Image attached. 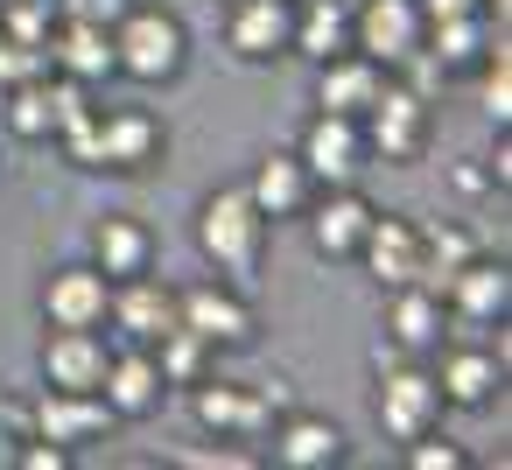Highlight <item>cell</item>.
<instances>
[{"mask_svg":"<svg viewBox=\"0 0 512 470\" xmlns=\"http://www.w3.org/2000/svg\"><path fill=\"white\" fill-rule=\"evenodd\" d=\"M190 64V29L162 8V0H134V8L113 22V78L134 85H169Z\"/></svg>","mask_w":512,"mask_h":470,"instance_id":"cell-1","label":"cell"},{"mask_svg":"<svg viewBox=\"0 0 512 470\" xmlns=\"http://www.w3.org/2000/svg\"><path fill=\"white\" fill-rule=\"evenodd\" d=\"M260 239H267V218L253 211L246 183H225V190L204 197V211H197V246H204V260H211L225 281L246 288V281L260 274Z\"/></svg>","mask_w":512,"mask_h":470,"instance_id":"cell-2","label":"cell"},{"mask_svg":"<svg viewBox=\"0 0 512 470\" xmlns=\"http://www.w3.org/2000/svg\"><path fill=\"white\" fill-rule=\"evenodd\" d=\"M358 134H365V155H379V162L407 169V162H421V155H428V99H421L414 85L386 78V92L358 113Z\"/></svg>","mask_w":512,"mask_h":470,"instance_id":"cell-3","label":"cell"},{"mask_svg":"<svg viewBox=\"0 0 512 470\" xmlns=\"http://www.w3.org/2000/svg\"><path fill=\"white\" fill-rule=\"evenodd\" d=\"M162 155H169V127L148 106H99V120H92V169L141 176Z\"/></svg>","mask_w":512,"mask_h":470,"instance_id":"cell-4","label":"cell"},{"mask_svg":"<svg viewBox=\"0 0 512 470\" xmlns=\"http://www.w3.org/2000/svg\"><path fill=\"white\" fill-rule=\"evenodd\" d=\"M176 323L197 330L211 351H239V344H253V330H260L246 288L225 281V274H218V281H197V288H176Z\"/></svg>","mask_w":512,"mask_h":470,"instance_id":"cell-5","label":"cell"},{"mask_svg":"<svg viewBox=\"0 0 512 470\" xmlns=\"http://www.w3.org/2000/svg\"><path fill=\"white\" fill-rule=\"evenodd\" d=\"M372 414H379V428H386L393 442H414V435H428V428L442 421V386H435V372H428V365H407V358L379 365Z\"/></svg>","mask_w":512,"mask_h":470,"instance_id":"cell-6","label":"cell"},{"mask_svg":"<svg viewBox=\"0 0 512 470\" xmlns=\"http://www.w3.org/2000/svg\"><path fill=\"white\" fill-rule=\"evenodd\" d=\"M421 43H428V22L414 0H358L351 8V50H365L372 64L407 71L421 57Z\"/></svg>","mask_w":512,"mask_h":470,"instance_id":"cell-7","label":"cell"},{"mask_svg":"<svg viewBox=\"0 0 512 470\" xmlns=\"http://www.w3.org/2000/svg\"><path fill=\"white\" fill-rule=\"evenodd\" d=\"M295 155H302V169L316 176V190H337V183H358L365 176V134H358V120L351 113H316L309 127H302V141H295Z\"/></svg>","mask_w":512,"mask_h":470,"instance_id":"cell-8","label":"cell"},{"mask_svg":"<svg viewBox=\"0 0 512 470\" xmlns=\"http://www.w3.org/2000/svg\"><path fill=\"white\" fill-rule=\"evenodd\" d=\"M190 414H197V428H211L218 442L267 435V421H274V393L239 386V379H197V386H190Z\"/></svg>","mask_w":512,"mask_h":470,"instance_id":"cell-9","label":"cell"},{"mask_svg":"<svg viewBox=\"0 0 512 470\" xmlns=\"http://www.w3.org/2000/svg\"><path fill=\"white\" fill-rule=\"evenodd\" d=\"M106 302H113V281L99 260H71L43 281V316L50 330H106Z\"/></svg>","mask_w":512,"mask_h":470,"instance_id":"cell-10","label":"cell"},{"mask_svg":"<svg viewBox=\"0 0 512 470\" xmlns=\"http://www.w3.org/2000/svg\"><path fill=\"white\" fill-rule=\"evenodd\" d=\"M225 43L239 64H274L295 43V0H232L225 8Z\"/></svg>","mask_w":512,"mask_h":470,"instance_id":"cell-11","label":"cell"},{"mask_svg":"<svg viewBox=\"0 0 512 470\" xmlns=\"http://www.w3.org/2000/svg\"><path fill=\"white\" fill-rule=\"evenodd\" d=\"M309 246L323 253V260H358V239H365V225H372V197L358 190V183H337V190H323V197H309Z\"/></svg>","mask_w":512,"mask_h":470,"instance_id":"cell-12","label":"cell"},{"mask_svg":"<svg viewBox=\"0 0 512 470\" xmlns=\"http://www.w3.org/2000/svg\"><path fill=\"white\" fill-rule=\"evenodd\" d=\"M358 260H365V274H372L379 288L421 281V225L400 218V211H372V225H365V239H358Z\"/></svg>","mask_w":512,"mask_h":470,"instance_id":"cell-13","label":"cell"},{"mask_svg":"<svg viewBox=\"0 0 512 470\" xmlns=\"http://www.w3.org/2000/svg\"><path fill=\"white\" fill-rule=\"evenodd\" d=\"M106 323L127 337V344H155L169 323H176V288L169 281H155L148 267L141 274H127V281H113V302H106Z\"/></svg>","mask_w":512,"mask_h":470,"instance_id":"cell-14","label":"cell"},{"mask_svg":"<svg viewBox=\"0 0 512 470\" xmlns=\"http://www.w3.org/2000/svg\"><path fill=\"white\" fill-rule=\"evenodd\" d=\"M442 309L456 316V323H505L512 316V274H505V260H463L456 274H449V288H442Z\"/></svg>","mask_w":512,"mask_h":470,"instance_id":"cell-15","label":"cell"},{"mask_svg":"<svg viewBox=\"0 0 512 470\" xmlns=\"http://www.w3.org/2000/svg\"><path fill=\"white\" fill-rule=\"evenodd\" d=\"M99 393H106L113 421H141V414H155V407H162L169 379H162V365H155V351H148V344H127V351H113V358H106Z\"/></svg>","mask_w":512,"mask_h":470,"instance_id":"cell-16","label":"cell"},{"mask_svg":"<svg viewBox=\"0 0 512 470\" xmlns=\"http://www.w3.org/2000/svg\"><path fill=\"white\" fill-rule=\"evenodd\" d=\"M386 64H372L365 50H337V57H323L316 64V113H365L379 92H386Z\"/></svg>","mask_w":512,"mask_h":470,"instance_id":"cell-17","label":"cell"},{"mask_svg":"<svg viewBox=\"0 0 512 470\" xmlns=\"http://www.w3.org/2000/svg\"><path fill=\"white\" fill-rule=\"evenodd\" d=\"M29 428H36V435H50V442H64V449H78V442H99V435L113 428V407H106V393L43 386V400H36Z\"/></svg>","mask_w":512,"mask_h":470,"instance_id":"cell-18","label":"cell"},{"mask_svg":"<svg viewBox=\"0 0 512 470\" xmlns=\"http://www.w3.org/2000/svg\"><path fill=\"white\" fill-rule=\"evenodd\" d=\"M43 57H50L57 78L106 85V78H113V29H99V22H64V15H57V29L43 36Z\"/></svg>","mask_w":512,"mask_h":470,"instance_id":"cell-19","label":"cell"},{"mask_svg":"<svg viewBox=\"0 0 512 470\" xmlns=\"http://www.w3.org/2000/svg\"><path fill=\"white\" fill-rule=\"evenodd\" d=\"M246 197H253V211H260L267 225H281V218H302V211H309L316 176L302 169V155H295V148H288V155H260V162H253V176H246Z\"/></svg>","mask_w":512,"mask_h":470,"instance_id":"cell-20","label":"cell"},{"mask_svg":"<svg viewBox=\"0 0 512 470\" xmlns=\"http://www.w3.org/2000/svg\"><path fill=\"white\" fill-rule=\"evenodd\" d=\"M442 323H449V309H442V295H435V288H421V281L386 288V344H393L400 358L435 351V344H442Z\"/></svg>","mask_w":512,"mask_h":470,"instance_id":"cell-21","label":"cell"},{"mask_svg":"<svg viewBox=\"0 0 512 470\" xmlns=\"http://www.w3.org/2000/svg\"><path fill=\"white\" fill-rule=\"evenodd\" d=\"M274 428V463L281 470H337L344 463V428L330 414H281Z\"/></svg>","mask_w":512,"mask_h":470,"instance_id":"cell-22","label":"cell"},{"mask_svg":"<svg viewBox=\"0 0 512 470\" xmlns=\"http://www.w3.org/2000/svg\"><path fill=\"white\" fill-rule=\"evenodd\" d=\"M106 358H113V344H106L99 330H50V337H43V379H50V386L99 393Z\"/></svg>","mask_w":512,"mask_h":470,"instance_id":"cell-23","label":"cell"},{"mask_svg":"<svg viewBox=\"0 0 512 470\" xmlns=\"http://www.w3.org/2000/svg\"><path fill=\"white\" fill-rule=\"evenodd\" d=\"M491 43H498V29H491V15L477 8V15L435 22V29H428V43H421V57L435 64V78H456V71H477V64L491 57Z\"/></svg>","mask_w":512,"mask_h":470,"instance_id":"cell-24","label":"cell"},{"mask_svg":"<svg viewBox=\"0 0 512 470\" xmlns=\"http://www.w3.org/2000/svg\"><path fill=\"white\" fill-rule=\"evenodd\" d=\"M505 379V358L498 351H477V344H449L442 365H435V386H442V407H484Z\"/></svg>","mask_w":512,"mask_h":470,"instance_id":"cell-25","label":"cell"},{"mask_svg":"<svg viewBox=\"0 0 512 470\" xmlns=\"http://www.w3.org/2000/svg\"><path fill=\"white\" fill-rule=\"evenodd\" d=\"M337 50H351V0H295V43H288V57L323 64Z\"/></svg>","mask_w":512,"mask_h":470,"instance_id":"cell-26","label":"cell"},{"mask_svg":"<svg viewBox=\"0 0 512 470\" xmlns=\"http://www.w3.org/2000/svg\"><path fill=\"white\" fill-rule=\"evenodd\" d=\"M92 260L106 267V281H127V274H141V267L155 260V239H148V225H141V218L106 211V218L92 225Z\"/></svg>","mask_w":512,"mask_h":470,"instance_id":"cell-27","label":"cell"},{"mask_svg":"<svg viewBox=\"0 0 512 470\" xmlns=\"http://www.w3.org/2000/svg\"><path fill=\"white\" fill-rule=\"evenodd\" d=\"M8 134L15 141H57V85H50V71L8 92Z\"/></svg>","mask_w":512,"mask_h":470,"instance_id":"cell-28","label":"cell"},{"mask_svg":"<svg viewBox=\"0 0 512 470\" xmlns=\"http://www.w3.org/2000/svg\"><path fill=\"white\" fill-rule=\"evenodd\" d=\"M463 260H477V239H470L463 225H421V288L442 295Z\"/></svg>","mask_w":512,"mask_h":470,"instance_id":"cell-29","label":"cell"},{"mask_svg":"<svg viewBox=\"0 0 512 470\" xmlns=\"http://www.w3.org/2000/svg\"><path fill=\"white\" fill-rule=\"evenodd\" d=\"M50 29H57V8H50V0H0V36H15V43H36V50H43Z\"/></svg>","mask_w":512,"mask_h":470,"instance_id":"cell-30","label":"cell"},{"mask_svg":"<svg viewBox=\"0 0 512 470\" xmlns=\"http://www.w3.org/2000/svg\"><path fill=\"white\" fill-rule=\"evenodd\" d=\"M477 78H484V113L505 127L512 120V50H505V36L491 43V57L477 64Z\"/></svg>","mask_w":512,"mask_h":470,"instance_id":"cell-31","label":"cell"},{"mask_svg":"<svg viewBox=\"0 0 512 470\" xmlns=\"http://www.w3.org/2000/svg\"><path fill=\"white\" fill-rule=\"evenodd\" d=\"M407 470H470V449L428 428V435H414V442H407Z\"/></svg>","mask_w":512,"mask_h":470,"instance_id":"cell-32","label":"cell"},{"mask_svg":"<svg viewBox=\"0 0 512 470\" xmlns=\"http://www.w3.org/2000/svg\"><path fill=\"white\" fill-rule=\"evenodd\" d=\"M43 71H50V57H43L36 43L0 36V92H15V85H29V78H43Z\"/></svg>","mask_w":512,"mask_h":470,"instance_id":"cell-33","label":"cell"},{"mask_svg":"<svg viewBox=\"0 0 512 470\" xmlns=\"http://www.w3.org/2000/svg\"><path fill=\"white\" fill-rule=\"evenodd\" d=\"M50 8H57L64 22H99V29H113V22L134 8V0H50Z\"/></svg>","mask_w":512,"mask_h":470,"instance_id":"cell-34","label":"cell"},{"mask_svg":"<svg viewBox=\"0 0 512 470\" xmlns=\"http://www.w3.org/2000/svg\"><path fill=\"white\" fill-rule=\"evenodd\" d=\"M15 463H22V470H64V463H71V449H64V442H50V435H29V442L15 449Z\"/></svg>","mask_w":512,"mask_h":470,"instance_id":"cell-35","label":"cell"},{"mask_svg":"<svg viewBox=\"0 0 512 470\" xmlns=\"http://www.w3.org/2000/svg\"><path fill=\"white\" fill-rule=\"evenodd\" d=\"M183 463H190V470H253L260 456H253V449H190Z\"/></svg>","mask_w":512,"mask_h":470,"instance_id":"cell-36","label":"cell"},{"mask_svg":"<svg viewBox=\"0 0 512 470\" xmlns=\"http://www.w3.org/2000/svg\"><path fill=\"white\" fill-rule=\"evenodd\" d=\"M414 8H421V22L435 29V22H456V15H477V8H484V0H414Z\"/></svg>","mask_w":512,"mask_h":470,"instance_id":"cell-37","label":"cell"},{"mask_svg":"<svg viewBox=\"0 0 512 470\" xmlns=\"http://www.w3.org/2000/svg\"><path fill=\"white\" fill-rule=\"evenodd\" d=\"M456 190L484 197V190H498V176H491V169H470V162H463V169H456Z\"/></svg>","mask_w":512,"mask_h":470,"instance_id":"cell-38","label":"cell"},{"mask_svg":"<svg viewBox=\"0 0 512 470\" xmlns=\"http://www.w3.org/2000/svg\"><path fill=\"white\" fill-rule=\"evenodd\" d=\"M498 8H505V0H498Z\"/></svg>","mask_w":512,"mask_h":470,"instance_id":"cell-39","label":"cell"}]
</instances>
